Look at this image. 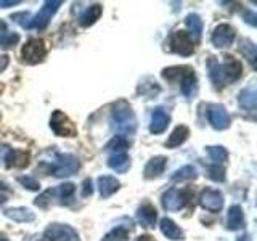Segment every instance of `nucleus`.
<instances>
[{"mask_svg": "<svg viewBox=\"0 0 257 241\" xmlns=\"http://www.w3.org/2000/svg\"><path fill=\"white\" fill-rule=\"evenodd\" d=\"M166 161L167 159L163 156L153 158L147 164V167H145V177H147V179H153V177H158L159 174H163L166 169Z\"/></svg>", "mask_w": 257, "mask_h": 241, "instance_id": "obj_11", "label": "nucleus"}, {"mask_svg": "<svg viewBox=\"0 0 257 241\" xmlns=\"http://www.w3.org/2000/svg\"><path fill=\"white\" fill-rule=\"evenodd\" d=\"M188 127H185V126H179L175 129V131L172 132V135L169 137V140H167V147L169 148H174V147H179V145H182L185 140L188 139Z\"/></svg>", "mask_w": 257, "mask_h": 241, "instance_id": "obj_15", "label": "nucleus"}, {"mask_svg": "<svg viewBox=\"0 0 257 241\" xmlns=\"http://www.w3.org/2000/svg\"><path fill=\"white\" fill-rule=\"evenodd\" d=\"M92 180H85L84 182V188H82V196H90L92 195Z\"/></svg>", "mask_w": 257, "mask_h": 241, "instance_id": "obj_32", "label": "nucleus"}, {"mask_svg": "<svg viewBox=\"0 0 257 241\" xmlns=\"http://www.w3.org/2000/svg\"><path fill=\"white\" fill-rule=\"evenodd\" d=\"M207 151L215 163H223V161H227V158H228V153L225 151V148H222V147H209Z\"/></svg>", "mask_w": 257, "mask_h": 241, "instance_id": "obj_23", "label": "nucleus"}, {"mask_svg": "<svg viewBox=\"0 0 257 241\" xmlns=\"http://www.w3.org/2000/svg\"><path fill=\"white\" fill-rule=\"evenodd\" d=\"M109 167H112L117 172H125L131 166V159L125 156V153H116L109 158Z\"/></svg>", "mask_w": 257, "mask_h": 241, "instance_id": "obj_17", "label": "nucleus"}, {"mask_svg": "<svg viewBox=\"0 0 257 241\" xmlns=\"http://www.w3.org/2000/svg\"><path fill=\"white\" fill-rule=\"evenodd\" d=\"M127 147H128L127 140L124 139V137L117 135V137H114V139H112V140L108 143L106 150H112V151H114V155H116V153H124Z\"/></svg>", "mask_w": 257, "mask_h": 241, "instance_id": "obj_21", "label": "nucleus"}, {"mask_svg": "<svg viewBox=\"0 0 257 241\" xmlns=\"http://www.w3.org/2000/svg\"><path fill=\"white\" fill-rule=\"evenodd\" d=\"M243 225V212L239 206H233L228 211V228L236 230Z\"/></svg>", "mask_w": 257, "mask_h": 241, "instance_id": "obj_19", "label": "nucleus"}, {"mask_svg": "<svg viewBox=\"0 0 257 241\" xmlns=\"http://www.w3.org/2000/svg\"><path fill=\"white\" fill-rule=\"evenodd\" d=\"M18 2H0V5H4V8H5V5H16Z\"/></svg>", "mask_w": 257, "mask_h": 241, "instance_id": "obj_35", "label": "nucleus"}, {"mask_svg": "<svg viewBox=\"0 0 257 241\" xmlns=\"http://www.w3.org/2000/svg\"><path fill=\"white\" fill-rule=\"evenodd\" d=\"M161 231H163L164 235L167 238H171V239H182L183 238L182 230L177 227V225L171 219H163V220H161Z\"/></svg>", "mask_w": 257, "mask_h": 241, "instance_id": "obj_16", "label": "nucleus"}, {"mask_svg": "<svg viewBox=\"0 0 257 241\" xmlns=\"http://www.w3.org/2000/svg\"><path fill=\"white\" fill-rule=\"evenodd\" d=\"M98 185H100V193L103 198H108L111 196L119 188V182L114 179V177H109V175H104L98 179Z\"/></svg>", "mask_w": 257, "mask_h": 241, "instance_id": "obj_13", "label": "nucleus"}, {"mask_svg": "<svg viewBox=\"0 0 257 241\" xmlns=\"http://www.w3.org/2000/svg\"><path fill=\"white\" fill-rule=\"evenodd\" d=\"M241 106L244 108H249V109H254L255 108V93L252 88H249V90H244L243 93H241Z\"/></svg>", "mask_w": 257, "mask_h": 241, "instance_id": "obj_22", "label": "nucleus"}, {"mask_svg": "<svg viewBox=\"0 0 257 241\" xmlns=\"http://www.w3.org/2000/svg\"><path fill=\"white\" fill-rule=\"evenodd\" d=\"M20 36L18 34H13V32H5V34L0 36V47L4 48H10L15 44H18Z\"/></svg>", "mask_w": 257, "mask_h": 241, "instance_id": "obj_24", "label": "nucleus"}, {"mask_svg": "<svg viewBox=\"0 0 257 241\" xmlns=\"http://www.w3.org/2000/svg\"><path fill=\"white\" fill-rule=\"evenodd\" d=\"M167 126H169V114L161 108H158L155 112H153V123H151L150 131L153 134H161L166 131Z\"/></svg>", "mask_w": 257, "mask_h": 241, "instance_id": "obj_10", "label": "nucleus"}, {"mask_svg": "<svg viewBox=\"0 0 257 241\" xmlns=\"http://www.w3.org/2000/svg\"><path fill=\"white\" fill-rule=\"evenodd\" d=\"M191 191L190 190H169L163 196V206L167 211H179L190 201Z\"/></svg>", "mask_w": 257, "mask_h": 241, "instance_id": "obj_1", "label": "nucleus"}, {"mask_svg": "<svg viewBox=\"0 0 257 241\" xmlns=\"http://www.w3.org/2000/svg\"><path fill=\"white\" fill-rule=\"evenodd\" d=\"M20 182L29 190H39V183L34 179H31V177H20Z\"/></svg>", "mask_w": 257, "mask_h": 241, "instance_id": "obj_31", "label": "nucleus"}, {"mask_svg": "<svg viewBox=\"0 0 257 241\" xmlns=\"http://www.w3.org/2000/svg\"><path fill=\"white\" fill-rule=\"evenodd\" d=\"M0 241H8L7 238H4V236H0Z\"/></svg>", "mask_w": 257, "mask_h": 241, "instance_id": "obj_37", "label": "nucleus"}, {"mask_svg": "<svg viewBox=\"0 0 257 241\" xmlns=\"http://www.w3.org/2000/svg\"><path fill=\"white\" fill-rule=\"evenodd\" d=\"M243 52L247 55V60L252 63V66H254V58H255V47L251 44V42H246V45L243 47Z\"/></svg>", "mask_w": 257, "mask_h": 241, "instance_id": "obj_30", "label": "nucleus"}, {"mask_svg": "<svg viewBox=\"0 0 257 241\" xmlns=\"http://www.w3.org/2000/svg\"><path fill=\"white\" fill-rule=\"evenodd\" d=\"M8 64V56L7 55H0V71L5 69Z\"/></svg>", "mask_w": 257, "mask_h": 241, "instance_id": "obj_33", "label": "nucleus"}, {"mask_svg": "<svg viewBox=\"0 0 257 241\" xmlns=\"http://www.w3.org/2000/svg\"><path fill=\"white\" fill-rule=\"evenodd\" d=\"M209 177L215 182H222L225 179V171L219 166H212L211 169H209Z\"/></svg>", "mask_w": 257, "mask_h": 241, "instance_id": "obj_28", "label": "nucleus"}, {"mask_svg": "<svg viewBox=\"0 0 257 241\" xmlns=\"http://www.w3.org/2000/svg\"><path fill=\"white\" fill-rule=\"evenodd\" d=\"M207 116H209V123L214 126V129H227L230 124V117H228V112L225 111L223 106H219V104H211L207 111Z\"/></svg>", "mask_w": 257, "mask_h": 241, "instance_id": "obj_6", "label": "nucleus"}, {"mask_svg": "<svg viewBox=\"0 0 257 241\" xmlns=\"http://www.w3.org/2000/svg\"><path fill=\"white\" fill-rule=\"evenodd\" d=\"M100 15H101V7L92 5L82 16H80V24H82V26H90V24H93L100 18Z\"/></svg>", "mask_w": 257, "mask_h": 241, "instance_id": "obj_18", "label": "nucleus"}, {"mask_svg": "<svg viewBox=\"0 0 257 241\" xmlns=\"http://www.w3.org/2000/svg\"><path fill=\"white\" fill-rule=\"evenodd\" d=\"M7 217H10L13 220H18V222H26V220H32L34 215L29 211V209H24V207H18V209H10V211L5 212Z\"/></svg>", "mask_w": 257, "mask_h": 241, "instance_id": "obj_20", "label": "nucleus"}, {"mask_svg": "<svg viewBox=\"0 0 257 241\" xmlns=\"http://www.w3.org/2000/svg\"><path fill=\"white\" fill-rule=\"evenodd\" d=\"M233 39H235L233 28H230L228 24H220L219 28H215L212 34V44L219 48H225L233 42Z\"/></svg>", "mask_w": 257, "mask_h": 241, "instance_id": "obj_8", "label": "nucleus"}, {"mask_svg": "<svg viewBox=\"0 0 257 241\" xmlns=\"http://www.w3.org/2000/svg\"><path fill=\"white\" fill-rule=\"evenodd\" d=\"M29 164V153L26 151H20V150H15L10 151L7 156V166L8 167H26Z\"/></svg>", "mask_w": 257, "mask_h": 241, "instance_id": "obj_12", "label": "nucleus"}, {"mask_svg": "<svg viewBox=\"0 0 257 241\" xmlns=\"http://www.w3.org/2000/svg\"><path fill=\"white\" fill-rule=\"evenodd\" d=\"M47 241H79L77 233L68 225H52L45 231Z\"/></svg>", "mask_w": 257, "mask_h": 241, "instance_id": "obj_4", "label": "nucleus"}, {"mask_svg": "<svg viewBox=\"0 0 257 241\" xmlns=\"http://www.w3.org/2000/svg\"><path fill=\"white\" fill-rule=\"evenodd\" d=\"M50 126L55 131V134L60 135V137H74L77 134L76 126L72 124L71 119L66 114H64V112H61V111H55L53 112Z\"/></svg>", "mask_w": 257, "mask_h": 241, "instance_id": "obj_2", "label": "nucleus"}, {"mask_svg": "<svg viewBox=\"0 0 257 241\" xmlns=\"http://www.w3.org/2000/svg\"><path fill=\"white\" fill-rule=\"evenodd\" d=\"M58 191H60V195H61V198L64 201V199H69L72 195H74L76 188H74V185H72V183H66V185H61Z\"/></svg>", "mask_w": 257, "mask_h": 241, "instance_id": "obj_29", "label": "nucleus"}, {"mask_svg": "<svg viewBox=\"0 0 257 241\" xmlns=\"http://www.w3.org/2000/svg\"><path fill=\"white\" fill-rule=\"evenodd\" d=\"M187 26L190 28V31L195 32L196 36L201 34V29H203V23L198 18L196 15H188L187 16Z\"/></svg>", "mask_w": 257, "mask_h": 241, "instance_id": "obj_26", "label": "nucleus"}, {"mask_svg": "<svg viewBox=\"0 0 257 241\" xmlns=\"http://www.w3.org/2000/svg\"><path fill=\"white\" fill-rule=\"evenodd\" d=\"M128 235V231L122 227H117L112 231H109L106 236L103 238V241H120V239H125Z\"/></svg>", "mask_w": 257, "mask_h": 241, "instance_id": "obj_25", "label": "nucleus"}, {"mask_svg": "<svg viewBox=\"0 0 257 241\" xmlns=\"http://www.w3.org/2000/svg\"><path fill=\"white\" fill-rule=\"evenodd\" d=\"M174 179H175V180H183V179H195V169H193L191 166L183 167V169H180V171L174 175Z\"/></svg>", "mask_w": 257, "mask_h": 241, "instance_id": "obj_27", "label": "nucleus"}, {"mask_svg": "<svg viewBox=\"0 0 257 241\" xmlns=\"http://www.w3.org/2000/svg\"><path fill=\"white\" fill-rule=\"evenodd\" d=\"M156 209L153 207L151 204H145L140 207L139 211V220L142 222L143 227H153V223L156 222Z\"/></svg>", "mask_w": 257, "mask_h": 241, "instance_id": "obj_14", "label": "nucleus"}, {"mask_svg": "<svg viewBox=\"0 0 257 241\" xmlns=\"http://www.w3.org/2000/svg\"><path fill=\"white\" fill-rule=\"evenodd\" d=\"M238 241H249V239H247V238H244V236H243V238H239V239H238Z\"/></svg>", "mask_w": 257, "mask_h": 241, "instance_id": "obj_36", "label": "nucleus"}, {"mask_svg": "<svg viewBox=\"0 0 257 241\" xmlns=\"http://www.w3.org/2000/svg\"><path fill=\"white\" fill-rule=\"evenodd\" d=\"M222 69V74L227 80H236L241 76V71H243V66L241 63L235 58V56H230L227 55L223 60V64L220 66Z\"/></svg>", "mask_w": 257, "mask_h": 241, "instance_id": "obj_9", "label": "nucleus"}, {"mask_svg": "<svg viewBox=\"0 0 257 241\" xmlns=\"http://www.w3.org/2000/svg\"><path fill=\"white\" fill-rule=\"evenodd\" d=\"M172 50L180 53L183 56H188L195 52V45H193V40L190 39L188 32L185 31H177L172 36Z\"/></svg>", "mask_w": 257, "mask_h": 241, "instance_id": "obj_5", "label": "nucleus"}, {"mask_svg": "<svg viewBox=\"0 0 257 241\" xmlns=\"http://www.w3.org/2000/svg\"><path fill=\"white\" fill-rule=\"evenodd\" d=\"M139 241H156V239H155V238H151V236H148V235H143V236L139 238Z\"/></svg>", "mask_w": 257, "mask_h": 241, "instance_id": "obj_34", "label": "nucleus"}, {"mask_svg": "<svg viewBox=\"0 0 257 241\" xmlns=\"http://www.w3.org/2000/svg\"><path fill=\"white\" fill-rule=\"evenodd\" d=\"M201 206L211 212H219L223 206V198L217 190H204L201 195Z\"/></svg>", "mask_w": 257, "mask_h": 241, "instance_id": "obj_7", "label": "nucleus"}, {"mask_svg": "<svg viewBox=\"0 0 257 241\" xmlns=\"http://www.w3.org/2000/svg\"><path fill=\"white\" fill-rule=\"evenodd\" d=\"M47 55V48L42 40L39 39H31L29 42L23 47V60L29 64H36L42 61Z\"/></svg>", "mask_w": 257, "mask_h": 241, "instance_id": "obj_3", "label": "nucleus"}]
</instances>
